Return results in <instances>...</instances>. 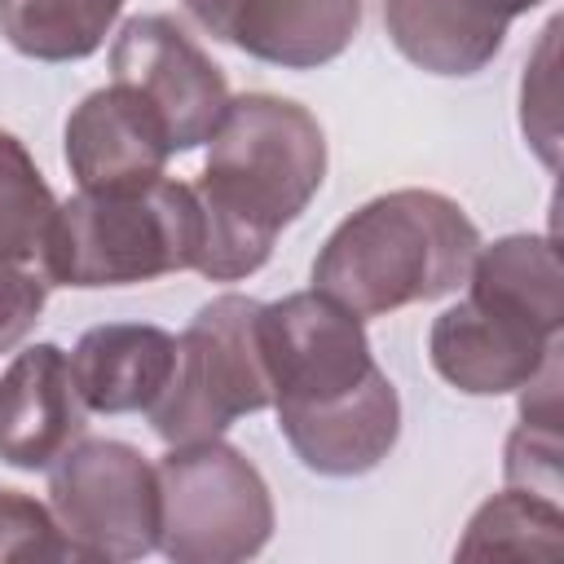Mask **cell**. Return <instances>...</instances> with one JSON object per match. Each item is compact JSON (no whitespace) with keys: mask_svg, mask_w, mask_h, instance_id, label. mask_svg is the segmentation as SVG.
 I'll use <instances>...</instances> for the list:
<instances>
[{"mask_svg":"<svg viewBox=\"0 0 564 564\" xmlns=\"http://www.w3.org/2000/svg\"><path fill=\"white\" fill-rule=\"evenodd\" d=\"M256 339L295 458L322 476H361L388 458L401 432L392 379L375 366L357 313L322 291L260 304Z\"/></svg>","mask_w":564,"mask_h":564,"instance_id":"6da1fadb","label":"cell"},{"mask_svg":"<svg viewBox=\"0 0 564 564\" xmlns=\"http://www.w3.org/2000/svg\"><path fill=\"white\" fill-rule=\"evenodd\" d=\"M212 154L194 185L203 212V247L194 269L212 282L256 273L273 238L308 207L326 176L322 123L286 97H229L212 128Z\"/></svg>","mask_w":564,"mask_h":564,"instance_id":"7a4b0ae2","label":"cell"},{"mask_svg":"<svg viewBox=\"0 0 564 564\" xmlns=\"http://www.w3.org/2000/svg\"><path fill=\"white\" fill-rule=\"evenodd\" d=\"M467 295L432 322L427 352L445 383L471 397L524 388L560 348L564 273L551 238L511 234L480 247Z\"/></svg>","mask_w":564,"mask_h":564,"instance_id":"3957f363","label":"cell"},{"mask_svg":"<svg viewBox=\"0 0 564 564\" xmlns=\"http://www.w3.org/2000/svg\"><path fill=\"white\" fill-rule=\"evenodd\" d=\"M480 251L467 212L436 189H392L357 207L317 251L313 291L357 317L449 295Z\"/></svg>","mask_w":564,"mask_h":564,"instance_id":"277c9868","label":"cell"},{"mask_svg":"<svg viewBox=\"0 0 564 564\" xmlns=\"http://www.w3.org/2000/svg\"><path fill=\"white\" fill-rule=\"evenodd\" d=\"M203 212L194 185L150 181L137 189H79L53 212L40 269L57 286H132L194 269Z\"/></svg>","mask_w":564,"mask_h":564,"instance_id":"5b68a950","label":"cell"},{"mask_svg":"<svg viewBox=\"0 0 564 564\" xmlns=\"http://www.w3.org/2000/svg\"><path fill=\"white\" fill-rule=\"evenodd\" d=\"M260 300L216 295L194 313L176 339V366L163 397L150 405V423L167 445L216 441L234 419L273 405L260 339Z\"/></svg>","mask_w":564,"mask_h":564,"instance_id":"8992f818","label":"cell"},{"mask_svg":"<svg viewBox=\"0 0 564 564\" xmlns=\"http://www.w3.org/2000/svg\"><path fill=\"white\" fill-rule=\"evenodd\" d=\"M159 546L176 564H238L264 551L273 498L220 436L176 445L159 467Z\"/></svg>","mask_w":564,"mask_h":564,"instance_id":"52a82bcc","label":"cell"},{"mask_svg":"<svg viewBox=\"0 0 564 564\" xmlns=\"http://www.w3.org/2000/svg\"><path fill=\"white\" fill-rule=\"evenodd\" d=\"M48 511L84 560H141L159 546V471L123 441H79L48 471Z\"/></svg>","mask_w":564,"mask_h":564,"instance_id":"ba28073f","label":"cell"},{"mask_svg":"<svg viewBox=\"0 0 564 564\" xmlns=\"http://www.w3.org/2000/svg\"><path fill=\"white\" fill-rule=\"evenodd\" d=\"M115 84H128L167 128L172 150H194L212 137L229 106L225 70L163 13L123 22L110 48Z\"/></svg>","mask_w":564,"mask_h":564,"instance_id":"9c48e42d","label":"cell"},{"mask_svg":"<svg viewBox=\"0 0 564 564\" xmlns=\"http://www.w3.org/2000/svg\"><path fill=\"white\" fill-rule=\"evenodd\" d=\"M172 137L163 119L128 88L106 84L88 93L66 119V163L79 189H137L163 176Z\"/></svg>","mask_w":564,"mask_h":564,"instance_id":"30bf717a","label":"cell"},{"mask_svg":"<svg viewBox=\"0 0 564 564\" xmlns=\"http://www.w3.org/2000/svg\"><path fill=\"white\" fill-rule=\"evenodd\" d=\"M88 405L75 388L70 357L57 344H35L0 375V458L22 471L53 467L79 436Z\"/></svg>","mask_w":564,"mask_h":564,"instance_id":"8fae6325","label":"cell"},{"mask_svg":"<svg viewBox=\"0 0 564 564\" xmlns=\"http://www.w3.org/2000/svg\"><path fill=\"white\" fill-rule=\"evenodd\" d=\"M176 366V339L159 326L110 322L79 335L70 352V375L88 410L97 414H132L150 410Z\"/></svg>","mask_w":564,"mask_h":564,"instance_id":"7c38bea8","label":"cell"},{"mask_svg":"<svg viewBox=\"0 0 564 564\" xmlns=\"http://www.w3.org/2000/svg\"><path fill=\"white\" fill-rule=\"evenodd\" d=\"M361 26V0H238L220 40L242 53L286 66L313 70L335 62Z\"/></svg>","mask_w":564,"mask_h":564,"instance_id":"4fadbf2b","label":"cell"},{"mask_svg":"<svg viewBox=\"0 0 564 564\" xmlns=\"http://www.w3.org/2000/svg\"><path fill=\"white\" fill-rule=\"evenodd\" d=\"M383 22L401 57L432 75H476L507 40L467 0H383Z\"/></svg>","mask_w":564,"mask_h":564,"instance_id":"5bb4252c","label":"cell"},{"mask_svg":"<svg viewBox=\"0 0 564 564\" xmlns=\"http://www.w3.org/2000/svg\"><path fill=\"white\" fill-rule=\"evenodd\" d=\"M123 0H0V35L35 62H79L101 48Z\"/></svg>","mask_w":564,"mask_h":564,"instance_id":"9a60e30c","label":"cell"},{"mask_svg":"<svg viewBox=\"0 0 564 564\" xmlns=\"http://www.w3.org/2000/svg\"><path fill=\"white\" fill-rule=\"evenodd\" d=\"M564 555V507L555 498L507 489L489 498L458 542V560H560Z\"/></svg>","mask_w":564,"mask_h":564,"instance_id":"2e32d148","label":"cell"},{"mask_svg":"<svg viewBox=\"0 0 564 564\" xmlns=\"http://www.w3.org/2000/svg\"><path fill=\"white\" fill-rule=\"evenodd\" d=\"M57 198L13 132H0V260L31 264L44 251Z\"/></svg>","mask_w":564,"mask_h":564,"instance_id":"e0dca14e","label":"cell"},{"mask_svg":"<svg viewBox=\"0 0 564 564\" xmlns=\"http://www.w3.org/2000/svg\"><path fill=\"white\" fill-rule=\"evenodd\" d=\"M4 560H84L57 516L22 489H0V564Z\"/></svg>","mask_w":564,"mask_h":564,"instance_id":"ac0fdd59","label":"cell"},{"mask_svg":"<svg viewBox=\"0 0 564 564\" xmlns=\"http://www.w3.org/2000/svg\"><path fill=\"white\" fill-rule=\"evenodd\" d=\"M555 35H560V22H551L542 31V44H538V57L529 62V75H524V137L533 141V150L542 154L546 167L560 163V115H555Z\"/></svg>","mask_w":564,"mask_h":564,"instance_id":"d6986e66","label":"cell"},{"mask_svg":"<svg viewBox=\"0 0 564 564\" xmlns=\"http://www.w3.org/2000/svg\"><path fill=\"white\" fill-rule=\"evenodd\" d=\"M48 295V278L31 273L18 260H0V352L26 339V330L40 322Z\"/></svg>","mask_w":564,"mask_h":564,"instance_id":"ffe728a7","label":"cell"},{"mask_svg":"<svg viewBox=\"0 0 564 564\" xmlns=\"http://www.w3.org/2000/svg\"><path fill=\"white\" fill-rule=\"evenodd\" d=\"M234 4H238V0H185V9H189V13L203 22V31H212L216 40H220V31H225Z\"/></svg>","mask_w":564,"mask_h":564,"instance_id":"44dd1931","label":"cell"},{"mask_svg":"<svg viewBox=\"0 0 564 564\" xmlns=\"http://www.w3.org/2000/svg\"><path fill=\"white\" fill-rule=\"evenodd\" d=\"M476 13H485L489 22H498V26H511V18H520V13H529L538 0H467Z\"/></svg>","mask_w":564,"mask_h":564,"instance_id":"7402d4cb","label":"cell"}]
</instances>
